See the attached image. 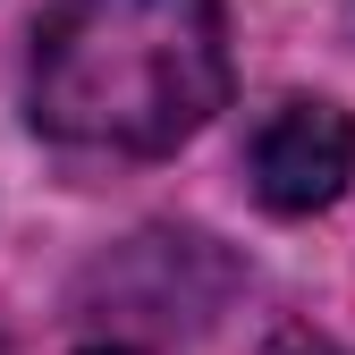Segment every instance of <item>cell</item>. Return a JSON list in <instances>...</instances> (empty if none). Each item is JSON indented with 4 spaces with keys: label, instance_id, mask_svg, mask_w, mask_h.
Here are the masks:
<instances>
[{
    "label": "cell",
    "instance_id": "obj_1",
    "mask_svg": "<svg viewBox=\"0 0 355 355\" xmlns=\"http://www.w3.org/2000/svg\"><path fill=\"white\" fill-rule=\"evenodd\" d=\"M229 102L220 0H60L34 34V127L85 153H169Z\"/></svg>",
    "mask_w": 355,
    "mask_h": 355
},
{
    "label": "cell",
    "instance_id": "obj_2",
    "mask_svg": "<svg viewBox=\"0 0 355 355\" xmlns=\"http://www.w3.org/2000/svg\"><path fill=\"white\" fill-rule=\"evenodd\" d=\"M245 169H254V195L271 211H322L355 178V119L338 102H304L296 94V102H279L254 127Z\"/></svg>",
    "mask_w": 355,
    "mask_h": 355
},
{
    "label": "cell",
    "instance_id": "obj_3",
    "mask_svg": "<svg viewBox=\"0 0 355 355\" xmlns=\"http://www.w3.org/2000/svg\"><path fill=\"white\" fill-rule=\"evenodd\" d=\"M94 355H127V347H94Z\"/></svg>",
    "mask_w": 355,
    "mask_h": 355
}]
</instances>
